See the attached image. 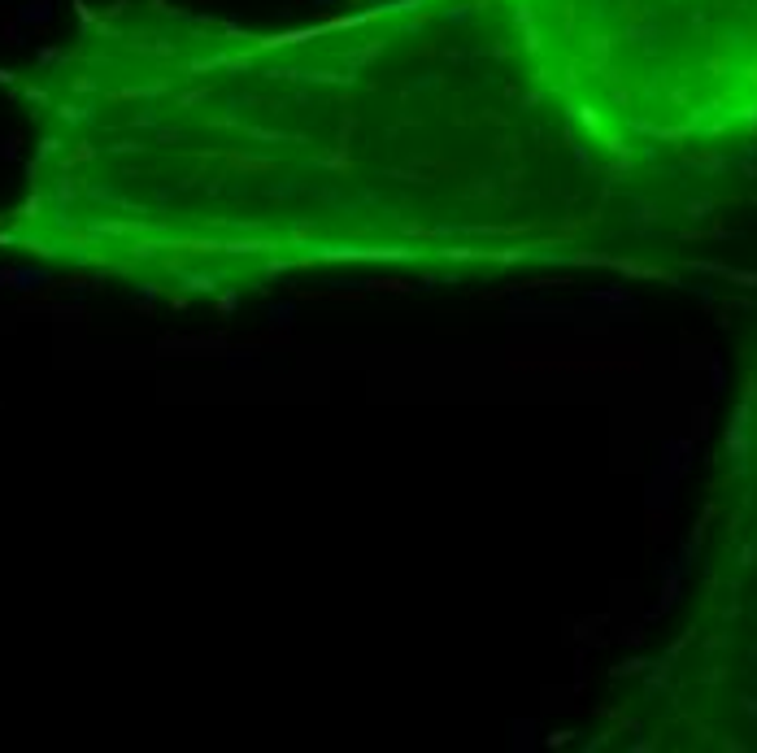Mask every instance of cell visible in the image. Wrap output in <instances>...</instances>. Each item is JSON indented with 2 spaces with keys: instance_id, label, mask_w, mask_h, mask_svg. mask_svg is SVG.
<instances>
[{
  "instance_id": "1",
  "label": "cell",
  "mask_w": 757,
  "mask_h": 753,
  "mask_svg": "<svg viewBox=\"0 0 757 753\" xmlns=\"http://www.w3.org/2000/svg\"><path fill=\"white\" fill-rule=\"evenodd\" d=\"M579 122L683 131L757 109V0H497Z\"/></svg>"
}]
</instances>
